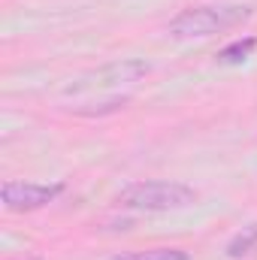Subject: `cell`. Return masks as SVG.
Listing matches in <instances>:
<instances>
[{
	"instance_id": "6da1fadb",
	"label": "cell",
	"mask_w": 257,
	"mask_h": 260,
	"mask_svg": "<svg viewBox=\"0 0 257 260\" xmlns=\"http://www.w3.org/2000/svg\"><path fill=\"white\" fill-rule=\"evenodd\" d=\"M248 18H251L248 6H191V9L179 12L167 30L176 40H203L212 34H224Z\"/></svg>"
},
{
	"instance_id": "7a4b0ae2",
	"label": "cell",
	"mask_w": 257,
	"mask_h": 260,
	"mask_svg": "<svg viewBox=\"0 0 257 260\" xmlns=\"http://www.w3.org/2000/svg\"><path fill=\"white\" fill-rule=\"evenodd\" d=\"M118 203L124 209H139V212H176L194 206L197 191L182 182H136L118 194Z\"/></svg>"
},
{
	"instance_id": "3957f363",
	"label": "cell",
	"mask_w": 257,
	"mask_h": 260,
	"mask_svg": "<svg viewBox=\"0 0 257 260\" xmlns=\"http://www.w3.org/2000/svg\"><path fill=\"white\" fill-rule=\"evenodd\" d=\"M151 67L145 61H115V64H106L82 79H76L73 85H67V94H82V91H94V88H115V85H130V82H139L142 76H148Z\"/></svg>"
},
{
	"instance_id": "277c9868",
	"label": "cell",
	"mask_w": 257,
	"mask_h": 260,
	"mask_svg": "<svg viewBox=\"0 0 257 260\" xmlns=\"http://www.w3.org/2000/svg\"><path fill=\"white\" fill-rule=\"evenodd\" d=\"M64 194V185H40V182H3L0 188V200L9 212H34L49 206L52 200Z\"/></svg>"
},
{
	"instance_id": "5b68a950",
	"label": "cell",
	"mask_w": 257,
	"mask_h": 260,
	"mask_svg": "<svg viewBox=\"0 0 257 260\" xmlns=\"http://www.w3.org/2000/svg\"><path fill=\"white\" fill-rule=\"evenodd\" d=\"M254 248H257V224H248V227H242V230L227 242V257L230 260L248 257Z\"/></svg>"
},
{
	"instance_id": "8992f818",
	"label": "cell",
	"mask_w": 257,
	"mask_h": 260,
	"mask_svg": "<svg viewBox=\"0 0 257 260\" xmlns=\"http://www.w3.org/2000/svg\"><path fill=\"white\" fill-rule=\"evenodd\" d=\"M109 260H191L182 248H151V251H130V254H115Z\"/></svg>"
},
{
	"instance_id": "52a82bcc",
	"label": "cell",
	"mask_w": 257,
	"mask_h": 260,
	"mask_svg": "<svg viewBox=\"0 0 257 260\" xmlns=\"http://www.w3.org/2000/svg\"><path fill=\"white\" fill-rule=\"evenodd\" d=\"M257 49V40L254 37H245V40H236V43H230L221 55H218V61L221 64H242L245 58H251V52Z\"/></svg>"
},
{
	"instance_id": "ba28073f",
	"label": "cell",
	"mask_w": 257,
	"mask_h": 260,
	"mask_svg": "<svg viewBox=\"0 0 257 260\" xmlns=\"http://www.w3.org/2000/svg\"><path fill=\"white\" fill-rule=\"evenodd\" d=\"M30 260H40V257H30Z\"/></svg>"
}]
</instances>
